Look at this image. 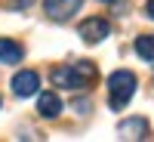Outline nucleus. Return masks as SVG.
<instances>
[{"instance_id": "nucleus-7", "label": "nucleus", "mask_w": 154, "mask_h": 142, "mask_svg": "<svg viewBox=\"0 0 154 142\" xmlns=\"http://www.w3.org/2000/svg\"><path fill=\"white\" fill-rule=\"evenodd\" d=\"M25 49L22 43L9 40V37H0V65H16V62H22Z\"/></svg>"}, {"instance_id": "nucleus-12", "label": "nucleus", "mask_w": 154, "mask_h": 142, "mask_svg": "<svg viewBox=\"0 0 154 142\" xmlns=\"http://www.w3.org/2000/svg\"><path fill=\"white\" fill-rule=\"evenodd\" d=\"M102 3H111V0H102Z\"/></svg>"}, {"instance_id": "nucleus-1", "label": "nucleus", "mask_w": 154, "mask_h": 142, "mask_svg": "<svg viewBox=\"0 0 154 142\" xmlns=\"http://www.w3.org/2000/svg\"><path fill=\"white\" fill-rule=\"evenodd\" d=\"M96 80V65L93 62H74V65L53 68V84L65 90H83Z\"/></svg>"}, {"instance_id": "nucleus-9", "label": "nucleus", "mask_w": 154, "mask_h": 142, "mask_svg": "<svg viewBox=\"0 0 154 142\" xmlns=\"http://www.w3.org/2000/svg\"><path fill=\"white\" fill-rule=\"evenodd\" d=\"M136 56L139 59H145V62H154V34H142V37H136Z\"/></svg>"}, {"instance_id": "nucleus-3", "label": "nucleus", "mask_w": 154, "mask_h": 142, "mask_svg": "<svg viewBox=\"0 0 154 142\" xmlns=\"http://www.w3.org/2000/svg\"><path fill=\"white\" fill-rule=\"evenodd\" d=\"M9 87H12V93H16V96H22V99L37 96V87H40V74H37V71H31V68H25V71H19V74L9 80Z\"/></svg>"}, {"instance_id": "nucleus-10", "label": "nucleus", "mask_w": 154, "mask_h": 142, "mask_svg": "<svg viewBox=\"0 0 154 142\" xmlns=\"http://www.w3.org/2000/svg\"><path fill=\"white\" fill-rule=\"evenodd\" d=\"M6 6L9 9H25V6H31V0H6Z\"/></svg>"}, {"instance_id": "nucleus-4", "label": "nucleus", "mask_w": 154, "mask_h": 142, "mask_svg": "<svg viewBox=\"0 0 154 142\" xmlns=\"http://www.w3.org/2000/svg\"><path fill=\"white\" fill-rule=\"evenodd\" d=\"M83 0H43V9L53 22H68L74 12H80Z\"/></svg>"}, {"instance_id": "nucleus-5", "label": "nucleus", "mask_w": 154, "mask_h": 142, "mask_svg": "<svg viewBox=\"0 0 154 142\" xmlns=\"http://www.w3.org/2000/svg\"><path fill=\"white\" fill-rule=\"evenodd\" d=\"M108 22L102 19V16H93V19H86V22H80V37L86 43H102L108 37Z\"/></svg>"}, {"instance_id": "nucleus-2", "label": "nucleus", "mask_w": 154, "mask_h": 142, "mask_svg": "<svg viewBox=\"0 0 154 142\" xmlns=\"http://www.w3.org/2000/svg\"><path fill=\"white\" fill-rule=\"evenodd\" d=\"M136 87H139V80L133 71H114L108 77V105L114 111H123L130 105V99L136 96Z\"/></svg>"}, {"instance_id": "nucleus-11", "label": "nucleus", "mask_w": 154, "mask_h": 142, "mask_svg": "<svg viewBox=\"0 0 154 142\" xmlns=\"http://www.w3.org/2000/svg\"><path fill=\"white\" fill-rule=\"evenodd\" d=\"M145 9H148V16L154 19V0H148V6H145Z\"/></svg>"}, {"instance_id": "nucleus-8", "label": "nucleus", "mask_w": 154, "mask_h": 142, "mask_svg": "<svg viewBox=\"0 0 154 142\" xmlns=\"http://www.w3.org/2000/svg\"><path fill=\"white\" fill-rule=\"evenodd\" d=\"M117 133L126 136V139H142V136L148 133V124H145L142 118H133V121H123V124L117 127Z\"/></svg>"}, {"instance_id": "nucleus-6", "label": "nucleus", "mask_w": 154, "mask_h": 142, "mask_svg": "<svg viewBox=\"0 0 154 142\" xmlns=\"http://www.w3.org/2000/svg\"><path fill=\"white\" fill-rule=\"evenodd\" d=\"M62 99H59V93H53V90H46V93H40L37 96V111H40V118H46V121H53V118H59L62 114Z\"/></svg>"}]
</instances>
